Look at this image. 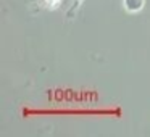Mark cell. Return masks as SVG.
Listing matches in <instances>:
<instances>
[{"label":"cell","mask_w":150,"mask_h":137,"mask_svg":"<svg viewBox=\"0 0 150 137\" xmlns=\"http://www.w3.org/2000/svg\"><path fill=\"white\" fill-rule=\"evenodd\" d=\"M123 4H124V8H126L127 11L134 13V11H139L140 8L144 7L145 0H123Z\"/></svg>","instance_id":"6da1fadb"},{"label":"cell","mask_w":150,"mask_h":137,"mask_svg":"<svg viewBox=\"0 0 150 137\" xmlns=\"http://www.w3.org/2000/svg\"><path fill=\"white\" fill-rule=\"evenodd\" d=\"M45 2H47V5H50V7H55L60 0H45Z\"/></svg>","instance_id":"7a4b0ae2"}]
</instances>
